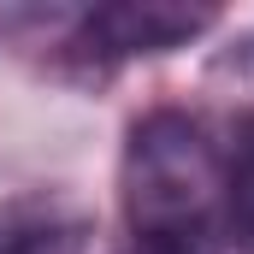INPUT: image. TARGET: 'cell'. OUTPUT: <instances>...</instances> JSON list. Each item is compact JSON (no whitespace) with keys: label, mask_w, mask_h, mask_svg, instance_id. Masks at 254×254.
I'll return each mask as SVG.
<instances>
[{"label":"cell","mask_w":254,"mask_h":254,"mask_svg":"<svg viewBox=\"0 0 254 254\" xmlns=\"http://www.w3.org/2000/svg\"><path fill=\"white\" fill-rule=\"evenodd\" d=\"M54 243L42 225H18L12 213H0V254H42Z\"/></svg>","instance_id":"cell-4"},{"label":"cell","mask_w":254,"mask_h":254,"mask_svg":"<svg viewBox=\"0 0 254 254\" xmlns=\"http://www.w3.org/2000/svg\"><path fill=\"white\" fill-rule=\"evenodd\" d=\"M130 254H213L225 231V148L190 113H148L125 148Z\"/></svg>","instance_id":"cell-1"},{"label":"cell","mask_w":254,"mask_h":254,"mask_svg":"<svg viewBox=\"0 0 254 254\" xmlns=\"http://www.w3.org/2000/svg\"><path fill=\"white\" fill-rule=\"evenodd\" d=\"M213 24V6H178V0H119L95 6L83 18V36L101 42L107 54H172L195 42Z\"/></svg>","instance_id":"cell-2"},{"label":"cell","mask_w":254,"mask_h":254,"mask_svg":"<svg viewBox=\"0 0 254 254\" xmlns=\"http://www.w3.org/2000/svg\"><path fill=\"white\" fill-rule=\"evenodd\" d=\"M225 231L254 249V119L225 148Z\"/></svg>","instance_id":"cell-3"}]
</instances>
